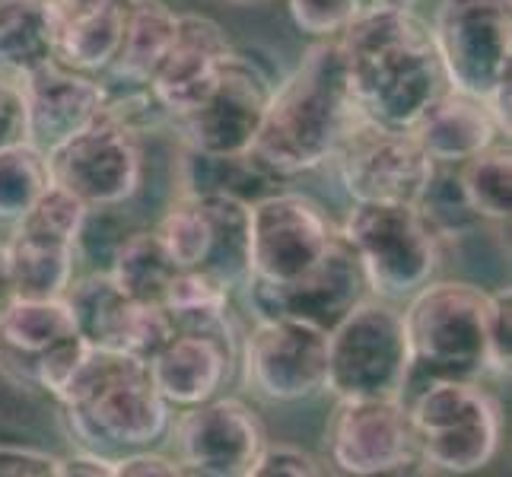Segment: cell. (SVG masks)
Segmentation results:
<instances>
[{
	"mask_svg": "<svg viewBox=\"0 0 512 477\" xmlns=\"http://www.w3.org/2000/svg\"><path fill=\"white\" fill-rule=\"evenodd\" d=\"M338 45L353 105L376 125L411 131L420 112L449 86L430 23L414 10L353 16Z\"/></svg>",
	"mask_w": 512,
	"mask_h": 477,
	"instance_id": "6da1fadb",
	"label": "cell"
},
{
	"mask_svg": "<svg viewBox=\"0 0 512 477\" xmlns=\"http://www.w3.org/2000/svg\"><path fill=\"white\" fill-rule=\"evenodd\" d=\"M357 118L341 45L338 39H322L306 51L284 83L274 86L255 134L252 159L274 179L312 172L331 163Z\"/></svg>",
	"mask_w": 512,
	"mask_h": 477,
	"instance_id": "7a4b0ae2",
	"label": "cell"
},
{
	"mask_svg": "<svg viewBox=\"0 0 512 477\" xmlns=\"http://www.w3.org/2000/svg\"><path fill=\"white\" fill-rule=\"evenodd\" d=\"M55 401L77 446L109 458L153 449L172 427V408L153 388L147 363L121 350H86Z\"/></svg>",
	"mask_w": 512,
	"mask_h": 477,
	"instance_id": "3957f363",
	"label": "cell"
},
{
	"mask_svg": "<svg viewBox=\"0 0 512 477\" xmlns=\"http://www.w3.org/2000/svg\"><path fill=\"white\" fill-rule=\"evenodd\" d=\"M497 293L465 280H430L404 303V334L411 347V373L401 401L436 379L490 376V325Z\"/></svg>",
	"mask_w": 512,
	"mask_h": 477,
	"instance_id": "277c9868",
	"label": "cell"
},
{
	"mask_svg": "<svg viewBox=\"0 0 512 477\" xmlns=\"http://www.w3.org/2000/svg\"><path fill=\"white\" fill-rule=\"evenodd\" d=\"M341 236L360 261L369 296L388 303H408L443 264V239L417 204L360 201L350 207Z\"/></svg>",
	"mask_w": 512,
	"mask_h": 477,
	"instance_id": "5b68a950",
	"label": "cell"
},
{
	"mask_svg": "<svg viewBox=\"0 0 512 477\" xmlns=\"http://www.w3.org/2000/svg\"><path fill=\"white\" fill-rule=\"evenodd\" d=\"M420 462L433 471L471 474L500 452L503 411L481 382L436 379L404 401Z\"/></svg>",
	"mask_w": 512,
	"mask_h": 477,
	"instance_id": "8992f818",
	"label": "cell"
},
{
	"mask_svg": "<svg viewBox=\"0 0 512 477\" xmlns=\"http://www.w3.org/2000/svg\"><path fill=\"white\" fill-rule=\"evenodd\" d=\"M411 373V347L398 303L363 296L328 331L325 392L334 401L401 398Z\"/></svg>",
	"mask_w": 512,
	"mask_h": 477,
	"instance_id": "52a82bcc",
	"label": "cell"
},
{
	"mask_svg": "<svg viewBox=\"0 0 512 477\" xmlns=\"http://www.w3.org/2000/svg\"><path fill=\"white\" fill-rule=\"evenodd\" d=\"M430 35L452 90L487 102L509 83L512 0H439Z\"/></svg>",
	"mask_w": 512,
	"mask_h": 477,
	"instance_id": "ba28073f",
	"label": "cell"
},
{
	"mask_svg": "<svg viewBox=\"0 0 512 477\" xmlns=\"http://www.w3.org/2000/svg\"><path fill=\"white\" fill-rule=\"evenodd\" d=\"M86 207L51 182L45 194L10 226L4 242L13 293L20 299H61L77 277V236Z\"/></svg>",
	"mask_w": 512,
	"mask_h": 477,
	"instance_id": "9c48e42d",
	"label": "cell"
},
{
	"mask_svg": "<svg viewBox=\"0 0 512 477\" xmlns=\"http://www.w3.org/2000/svg\"><path fill=\"white\" fill-rule=\"evenodd\" d=\"M331 163L353 204H417L436 169L411 131L385 128L363 115L344 134Z\"/></svg>",
	"mask_w": 512,
	"mask_h": 477,
	"instance_id": "30bf717a",
	"label": "cell"
},
{
	"mask_svg": "<svg viewBox=\"0 0 512 477\" xmlns=\"http://www.w3.org/2000/svg\"><path fill=\"white\" fill-rule=\"evenodd\" d=\"M45 156L51 182L67 188L86 207H125L144 185L147 166L140 134L118 125L105 109L90 128Z\"/></svg>",
	"mask_w": 512,
	"mask_h": 477,
	"instance_id": "8fae6325",
	"label": "cell"
},
{
	"mask_svg": "<svg viewBox=\"0 0 512 477\" xmlns=\"http://www.w3.org/2000/svg\"><path fill=\"white\" fill-rule=\"evenodd\" d=\"M338 229L322 204L299 191H274L252 201L249 233V280L290 284L319 264Z\"/></svg>",
	"mask_w": 512,
	"mask_h": 477,
	"instance_id": "7c38bea8",
	"label": "cell"
},
{
	"mask_svg": "<svg viewBox=\"0 0 512 477\" xmlns=\"http://www.w3.org/2000/svg\"><path fill=\"white\" fill-rule=\"evenodd\" d=\"M242 366L258 398L309 401L325 392L328 331L303 318H255L242 341Z\"/></svg>",
	"mask_w": 512,
	"mask_h": 477,
	"instance_id": "4fadbf2b",
	"label": "cell"
},
{
	"mask_svg": "<svg viewBox=\"0 0 512 477\" xmlns=\"http://www.w3.org/2000/svg\"><path fill=\"white\" fill-rule=\"evenodd\" d=\"M274 86V77L258 58L229 51L210 96L185 118H175L172 125L182 134V144L191 150L245 156L252 153Z\"/></svg>",
	"mask_w": 512,
	"mask_h": 477,
	"instance_id": "5bb4252c",
	"label": "cell"
},
{
	"mask_svg": "<svg viewBox=\"0 0 512 477\" xmlns=\"http://www.w3.org/2000/svg\"><path fill=\"white\" fill-rule=\"evenodd\" d=\"M328 458L344 474L376 477L417 471L420 452L401 398L338 401L328 423Z\"/></svg>",
	"mask_w": 512,
	"mask_h": 477,
	"instance_id": "9a60e30c",
	"label": "cell"
},
{
	"mask_svg": "<svg viewBox=\"0 0 512 477\" xmlns=\"http://www.w3.org/2000/svg\"><path fill=\"white\" fill-rule=\"evenodd\" d=\"M175 462L182 474L201 477H249L264 446L258 414L239 398H210L172 417Z\"/></svg>",
	"mask_w": 512,
	"mask_h": 477,
	"instance_id": "2e32d148",
	"label": "cell"
},
{
	"mask_svg": "<svg viewBox=\"0 0 512 477\" xmlns=\"http://www.w3.org/2000/svg\"><path fill=\"white\" fill-rule=\"evenodd\" d=\"M64 303L74 315L77 334L99 350H121L150 363L175 325L163 306H147L121 290L109 271H90L70 280Z\"/></svg>",
	"mask_w": 512,
	"mask_h": 477,
	"instance_id": "e0dca14e",
	"label": "cell"
},
{
	"mask_svg": "<svg viewBox=\"0 0 512 477\" xmlns=\"http://www.w3.org/2000/svg\"><path fill=\"white\" fill-rule=\"evenodd\" d=\"M242 290L255 318H303L325 331H331L363 296H369L360 261L341 236V229L322 261L312 264L303 277L277 287L245 280Z\"/></svg>",
	"mask_w": 512,
	"mask_h": 477,
	"instance_id": "ac0fdd59",
	"label": "cell"
},
{
	"mask_svg": "<svg viewBox=\"0 0 512 477\" xmlns=\"http://www.w3.org/2000/svg\"><path fill=\"white\" fill-rule=\"evenodd\" d=\"M229 51L233 45L217 20L204 13H179L172 45L147 83L169 121L185 118L210 96Z\"/></svg>",
	"mask_w": 512,
	"mask_h": 477,
	"instance_id": "d6986e66",
	"label": "cell"
},
{
	"mask_svg": "<svg viewBox=\"0 0 512 477\" xmlns=\"http://www.w3.org/2000/svg\"><path fill=\"white\" fill-rule=\"evenodd\" d=\"M20 86L26 96L29 144L42 153H51L64 140L90 128L109 99V86L99 83L96 74H83L58 61L35 70Z\"/></svg>",
	"mask_w": 512,
	"mask_h": 477,
	"instance_id": "ffe728a7",
	"label": "cell"
},
{
	"mask_svg": "<svg viewBox=\"0 0 512 477\" xmlns=\"http://www.w3.org/2000/svg\"><path fill=\"white\" fill-rule=\"evenodd\" d=\"M236 360V341H223L201 331H175L150 357L147 376L169 408L182 411L217 398L233 379Z\"/></svg>",
	"mask_w": 512,
	"mask_h": 477,
	"instance_id": "44dd1931",
	"label": "cell"
},
{
	"mask_svg": "<svg viewBox=\"0 0 512 477\" xmlns=\"http://www.w3.org/2000/svg\"><path fill=\"white\" fill-rule=\"evenodd\" d=\"M70 334H77L74 315L61 299H20L0 315V376L13 388L39 392V363Z\"/></svg>",
	"mask_w": 512,
	"mask_h": 477,
	"instance_id": "7402d4cb",
	"label": "cell"
},
{
	"mask_svg": "<svg viewBox=\"0 0 512 477\" xmlns=\"http://www.w3.org/2000/svg\"><path fill=\"white\" fill-rule=\"evenodd\" d=\"M134 0H51L55 61L83 74L112 67Z\"/></svg>",
	"mask_w": 512,
	"mask_h": 477,
	"instance_id": "603a6c76",
	"label": "cell"
},
{
	"mask_svg": "<svg viewBox=\"0 0 512 477\" xmlns=\"http://www.w3.org/2000/svg\"><path fill=\"white\" fill-rule=\"evenodd\" d=\"M411 134L439 166H462L471 156L509 140L487 102L446 86L414 121Z\"/></svg>",
	"mask_w": 512,
	"mask_h": 477,
	"instance_id": "cb8c5ba5",
	"label": "cell"
},
{
	"mask_svg": "<svg viewBox=\"0 0 512 477\" xmlns=\"http://www.w3.org/2000/svg\"><path fill=\"white\" fill-rule=\"evenodd\" d=\"M55 64L51 0H0V77L23 83Z\"/></svg>",
	"mask_w": 512,
	"mask_h": 477,
	"instance_id": "d4e9b609",
	"label": "cell"
},
{
	"mask_svg": "<svg viewBox=\"0 0 512 477\" xmlns=\"http://www.w3.org/2000/svg\"><path fill=\"white\" fill-rule=\"evenodd\" d=\"M210 223V252L201 271L214 274L229 290H242L249 280V233H252V201L239 194H194Z\"/></svg>",
	"mask_w": 512,
	"mask_h": 477,
	"instance_id": "484cf974",
	"label": "cell"
},
{
	"mask_svg": "<svg viewBox=\"0 0 512 477\" xmlns=\"http://www.w3.org/2000/svg\"><path fill=\"white\" fill-rule=\"evenodd\" d=\"M175 20H179V13L166 0H134L125 39H121L118 55L105 74L121 86H147L172 45Z\"/></svg>",
	"mask_w": 512,
	"mask_h": 477,
	"instance_id": "4316f807",
	"label": "cell"
},
{
	"mask_svg": "<svg viewBox=\"0 0 512 477\" xmlns=\"http://www.w3.org/2000/svg\"><path fill=\"white\" fill-rule=\"evenodd\" d=\"M163 309L169 312L175 331H201L239 344L233 331V290L201 268H182L172 277Z\"/></svg>",
	"mask_w": 512,
	"mask_h": 477,
	"instance_id": "83f0119b",
	"label": "cell"
},
{
	"mask_svg": "<svg viewBox=\"0 0 512 477\" xmlns=\"http://www.w3.org/2000/svg\"><path fill=\"white\" fill-rule=\"evenodd\" d=\"M179 271L182 268L172 261L163 239L156 236V229H131V233L121 239L109 264V274L115 284L131 299L147 306H163V296Z\"/></svg>",
	"mask_w": 512,
	"mask_h": 477,
	"instance_id": "f1b7e54d",
	"label": "cell"
},
{
	"mask_svg": "<svg viewBox=\"0 0 512 477\" xmlns=\"http://www.w3.org/2000/svg\"><path fill=\"white\" fill-rule=\"evenodd\" d=\"M274 175L261 169L252 153L245 156H214L185 147L179 159V194H239L258 201V188L271 185Z\"/></svg>",
	"mask_w": 512,
	"mask_h": 477,
	"instance_id": "f546056e",
	"label": "cell"
},
{
	"mask_svg": "<svg viewBox=\"0 0 512 477\" xmlns=\"http://www.w3.org/2000/svg\"><path fill=\"white\" fill-rule=\"evenodd\" d=\"M465 198L484 223H506L512 210V153L506 144H493L458 166Z\"/></svg>",
	"mask_w": 512,
	"mask_h": 477,
	"instance_id": "4dcf8cb0",
	"label": "cell"
},
{
	"mask_svg": "<svg viewBox=\"0 0 512 477\" xmlns=\"http://www.w3.org/2000/svg\"><path fill=\"white\" fill-rule=\"evenodd\" d=\"M51 185L48 156L32 144L0 150V226H13Z\"/></svg>",
	"mask_w": 512,
	"mask_h": 477,
	"instance_id": "1f68e13d",
	"label": "cell"
},
{
	"mask_svg": "<svg viewBox=\"0 0 512 477\" xmlns=\"http://www.w3.org/2000/svg\"><path fill=\"white\" fill-rule=\"evenodd\" d=\"M417 210L443 242L465 236L474 226L484 223L478 214H474L468 198H465L462 179H458V166H439L436 163L427 188H423V194L417 198Z\"/></svg>",
	"mask_w": 512,
	"mask_h": 477,
	"instance_id": "d6a6232c",
	"label": "cell"
},
{
	"mask_svg": "<svg viewBox=\"0 0 512 477\" xmlns=\"http://www.w3.org/2000/svg\"><path fill=\"white\" fill-rule=\"evenodd\" d=\"M156 236L179 268H201L210 252V223L201 201L194 194H179L156 226Z\"/></svg>",
	"mask_w": 512,
	"mask_h": 477,
	"instance_id": "836d02e7",
	"label": "cell"
},
{
	"mask_svg": "<svg viewBox=\"0 0 512 477\" xmlns=\"http://www.w3.org/2000/svg\"><path fill=\"white\" fill-rule=\"evenodd\" d=\"M293 23L315 39H338L357 16L353 0H290Z\"/></svg>",
	"mask_w": 512,
	"mask_h": 477,
	"instance_id": "e575fe53",
	"label": "cell"
},
{
	"mask_svg": "<svg viewBox=\"0 0 512 477\" xmlns=\"http://www.w3.org/2000/svg\"><path fill=\"white\" fill-rule=\"evenodd\" d=\"M315 474H322L315 455L290 443H271V439H264L249 477H315Z\"/></svg>",
	"mask_w": 512,
	"mask_h": 477,
	"instance_id": "d590c367",
	"label": "cell"
},
{
	"mask_svg": "<svg viewBox=\"0 0 512 477\" xmlns=\"http://www.w3.org/2000/svg\"><path fill=\"white\" fill-rule=\"evenodd\" d=\"M61 455L45 449L0 443V477H58Z\"/></svg>",
	"mask_w": 512,
	"mask_h": 477,
	"instance_id": "8d00e7d4",
	"label": "cell"
},
{
	"mask_svg": "<svg viewBox=\"0 0 512 477\" xmlns=\"http://www.w3.org/2000/svg\"><path fill=\"white\" fill-rule=\"evenodd\" d=\"M16 144H29L26 96L16 80L0 77V150Z\"/></svg>",
	"mask_w": 512,
	"mask_h": 477,
	"instance_id": "74e56055",
	"label": "cell"
},
{
	"mask_svg": "<svg viewBox=\"0 0 512 477\" xmlns=\"http://www.w3.org/2000/svg\"><path fill=\"white\" fill-rule=\"evenodd\" d=\"M512 315H509V290H497V306H493V325H490V376H509L512 360Z\"/></svg>",
	"mask_w": 512,
	"mask_h": 477,
	"instance_id": "f35d334b",
	"label": "cell"
},
{
	"mask_svg": "<svg viewBox=\"0 0 512 477\" xmlns=\"http://www.w3.org/2000/svg\"><path fill=\"white\" fill-rule=\"evenodd\" d=\"M182 465L156 449H134L115 458V477H175Z\"/></svg>",
	"mask_w": 512,
	"mask_h": 477,
	"instance_id": "ab89813d",
	"label": "cell"
},
{
	"mask_svg": "<svg viewBox=\"0 0 512 477\" xmlns=\"http://www.w3.org/2000/svg\"><path fill=\"white\" fill-rule=\"evenodd\" d=\"M115 477V458L93 452V449H80L74 455H64L58 465V477Z\"/></svg>",
	"mask_w": 512,
	"mask_h": 477,
	"instance_id": "60d3db41",
	"label": "cell"
},
{
	"mask_svg": "<svg viewBox=\"0 0 512 477\" xmlns=\"http://www.w3.org/2000/svg\"><path fill=\"white\" fill-rule=\"evenodd\" d=\"M420 0H353V7L360 13H404V10H414Z\"/></svg>",
	"mask_w": 512,
	"mask_h": 477,
	"instance_id": "b9f144b4",
	"label": "cell"
},
{
	"mask_svg": "<svg viewBox=\"0 0 512 477\" xmlns=\"http://www.w3.org/2000/svg\"><path fill=\"white\" fill-rule=\"evenodd\" d=\"M16 293H13V280H10V264H7V249L4 242H0V315H4V309L13 303Z\"/></svg>",
	"mask_w": 512,
	"mask_h": 477,
	"instance_id": "7bdbcfd3",
	"label": "cell"
},
{
	"mask_svg": "<svg viewBox=\"0 0 512 477\" xmlns=\"http://www.w3.org/2000/svg\"><path fill=\"white\" fill-rule=\"evenodd\" d=\"M226 4H236V7H258V4H268V0H226Z\"/></svg>",
	"mask_w": 512,
	"mask_h": 477,
	"instance_id": "ee69618b",
	"label": "cell"
}]
</instances>
